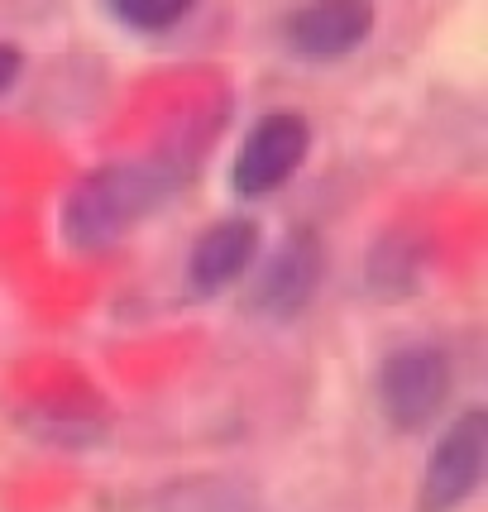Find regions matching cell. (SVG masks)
<instances>
[{"label": "cell", "mask_w": 488, "mask_h": 512, "mask_svg": "<svg viewBox=\"0 0 488 512\" xmlns=\"http://www.w3.org/2000/svg\"><path fill=\"white\" fill-rule=\"evenodd\" d=\"M259 254V225L235 216V221H216L192 249V283L197 292H216L225 283H235L244 268Z\"/></svg>", "instance_id": "obj_7"}, {"label": "cell", "mask_w": 488, "mask_h": 512, "mask_svg": "<svg viewBox=\"0 0 488 512\" xmlns=\"http://www.w3.org/2000/svg\"><path fill=\"white\" fill-rule=\"evenodd\" d=\"M106 10H111L115 20H125L130 29L158 34V29H173L178 20H187L192 15V0H111Z\"/></svg>", "instance_id": "obj_8"}, {"label": "cell", "mask_w": 488, "mask_h": 512, "mask_svg": "<svg viewBox=\"0 0 488 512\" xmlns=\"http://www.w3.org/2000/svg\"><path fill=\"white\" fill-rule=\"evenodd\" d=\"M15 77H20V53H15L10 44H0V96L10 91V82H15Z\"/></svg>", "instance_id": "obj_9"}, {"label": "cell", "mask_w": 488, "mask_h": 512, "mask_svg": "<svg viewBox=\"0 0 488 512\" xmlns=\"http://www.w3.org/2000/svg\"><path fill=\"white\" fill-rule=\"evenodd\" d=\"M321 283V240L311 230H292L283 249L268 259V268L259 273V292L254 307L264 316H297L311 302V292Z\"/></svg>", "instance_id": "obj_6"}, {"label": "cell", "mask_w": 488, "mask_h": 512, "mask_svg": "<svg viewBox=\"0 0 488 512\" xmlns=\"http://www.w3.org/2000/svg\"><path fill=\"white\" fill-rule=\"evenodd\" d=\"M374 29V10L359 5V0H326V5H307V10H292L283 24V39L297 58L311 63H331L355 53Z\"/></svg>", "instance_id": "obj_5"}, {"label": "cell", "mask_w": 488, "mask_h": 512, "mask_svg": "<svg viewBox=\"0 0 488 512\" xmlns=\"http://www.w3.org/2000/svg\"><path fill=\"white\" fill-rule=\"evenodd\" d=\"M158 187L154 173H139V168H101L91 178L77 182V192L67 197L63 211V230L77 249H101L120 240L149 206H154Z\"/></svg>", "instance_id": "obj_1"}, {"label": "cell", "mask_w": 488, "mask_h": 512, "mask_svg": "<svg viewBox=\"0 0 488 512\" xmlns=\"http://www.w3.org/2000/svg\"><path fill=\"white\" fill-rule=\"evenodd\" d=\"M450 359L436 345H402L378 369V407L398 431H422L445 407Z\"/></svg>", "instance_id": "obj_2"}, {"label": "cell", "mask_w": 488, "mask_h": 512, "mask_svg": "<svg viewBox=\"0 0 488 512\" xmlns=\"http://www.w3.org/2000/svg\"><path fill=\"white\" fill-rule=\"evenodd\" d=\"M311 130L297 111H273L264 115L254 130L244 134L240 154H235V168H230V182L240 197H268L273 187L297 173V163L307 158Z\"/></svg>", "instance_id": "obj_3"}, {"label": "cell", "mask_w": 488, "mask_h": 512, "mask_svg": "<svg viewBox=\"0 0 488 512\" xmlns=\"http://www.w3.org/2000/svg\"><path fill=\"white\" fill-rule=\"evenodd\" d=\"M484 446H488V417L484 412H465V417H460V422L436 441L431 460H426L422 512L460 508L469 493L479 489V474H484Z\"/></svg>", "instance_id": "obj_4"}]
</instances>
